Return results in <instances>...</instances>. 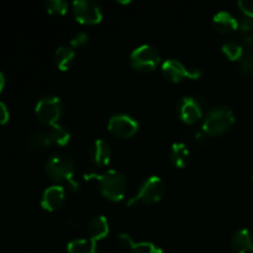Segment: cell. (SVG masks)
<instances>
[{"label":"cell","instance_id":"1","mask_svg":"<svg viewBox=\"0 0 253 253\" xmlns=\"http://www.w3.org/2000/svg\"><path fill=\"white\" fill-rule=\"evenodd\" d=\"M47 177L56 183H67L74 192L79 189L76 179V165L71 156L64 153H54L44 163Z\"/></svg>","mask_w":253,"mask_h":253},{"label":"cell","instance_id":"2","mask_svg":"<svg viewBox=\"0 0 253 253\" xmlns=\"http://www.w3.org/2000/svg\"><path fill=\"white\" fill-rule=\"evenodd\" d=\"M85 180L96 182L99 192L110 202H121L126 194V179L118 170L109 169L104 173H85Z\"/></svg>","mask_w":253,"mask_h":253},{"label":"cell","instance_id":"3","mask_svg":"<svg viewBox=\"0 0 253 253\" xmlns=\"http://www.w3.org/2000/svg\"><path fill=\"white\" fill-rule=\"evenodd\" d=\"M234 111L227 106H217L211 109L203 121V130L209 136H220L231 130L235 125Z\"/></svg>","mask_w":253,"mask_h":253},{"label":"cell","instance_id":"4","mask_svg":"<svg viewBox=\"0 0 253 253\" xmlns=\"http://www.w3.org/2000/svg\"><path fill=\"white\" fill-rule=\"evenodd\" d=\"M163 195H165V183L160 177L152 175L141 184L137 194L128 199L127 207H132L137 203H142L146 205L157 204L162 200Z\"/></svg>","mask_w":253,"mask_h":253},{"label":"cell","instance_id":"5","mask_svg":"<svg viewBox=\"0 0 253 253\" xmlns=\"http://www.w3.org/2000/svg\"><path fill=\"white\" fill-rule=\"evenodd\" d=\"M161 63V54L156 47L142 44L133 49L130 54V64L135 71L148 73L153 72Z\"/></svg>","mask_w":253,"mask_h":253},{"label":"cell","instance_id":"6","mask_svg":"<svg viewBox=\"0 0 253 253\" xmlns=\"http://www.w3.org/2000/svg\"><path fill=\"white\" fill-rule=\"evenodd\" d=\"M62 113H63V104L58 96L47 95L42 98L35 108V115L37 120L46 126H53L59 123Z\"/></svg>","mask_w":253,"mask_h":253},{"label":"cell","instance_id":"7","mask_svg":"<svg viewBox=\"0 0 253 253\" xmlns=\"http://www.w3.org/2000/svg\"><path fill=\"white\" fill-rule=\"evenodd\" d=\"M162 74L168 82L180 83L184 79L197 81L202 77V71L199 68H188L177 59H167L162 63Z\"/></svg>","mask_w":253,"mask_h":253},{"label":"cell","instance_id":"8","mask_svg":"<svg viewBox=\"0 0 253 253\" xmlns=\"http://www.w3.org/2000/svg\"><path fill=\"white\" fill-rule=\"evenodd\" d=\"M74 19L82 25H96L103 20L100 5L90 0H76L72 4Z\"/></svg>","mask_w":253,"mask_h":253},{"label":"cell","instance_id":"9","mask_svg":"<svg viewBox=\"0 0 253 253\" xmlns=\"http://www.w3.org/2000/svg\"><path fill=\"white\" fill-rule=\"evenodd\" d=\"M108 130L119 138H130L138 131V123L127 114H116L108 123Z\"/></svg>","mask_w":253,"mask_h":253},{"label":"cell","instance_id":"10","mask_svg":"<svg viewBox=\"0 0 253 253\" xmlns=\"http://www.w3.org/2000/svg\"><path fill=\"white\" fill-rule=\"evenodd\" d=\"M177 111L180 120L187 125H193L203 116L202 106L198 103L197 99L192 98V96H184L180 99L177 106Z\"/></svg>","mask_w":253,"mask_h":253},{"label":"cell","instance_id":"11","mask_svg":"<svg viewBox=\"0 0 253 253\" xmlns=\"http://www.w3.org/2000/svg\"><path fill=\"white\" fill-rule=\"evenodd\" d=\"M66 202V190L62 185H52L43 192L41 198L42 209L48 212L57 211L61 209Z\"/></svg>","mask_w":253,"mask_h":253},{"label":"cell","instance_id":"12","mask_svg":"<svg viewBox=\"0 0 253 253\" xmlns=\"http://www.w3.org/2000/svg\"><path fill=\"white\" fill-rule=\"evenodd\" d=\"M89 156H90L91 162L96 167H106L110 163L113 152H111L110 145L108 142H105L104 140H96L91 145Z\"/></svg>","mask_w":253,"mask_h":253},{"label":"cell","instance_id":"13","mask_svg":"<svg viewBox=\"0 0 253 253\" xmlns=\"http://www.w3.org/2000/svg\"><path fill=\"white\" fill-rule=\"evenodd\" d=\"M231 247L235 253H253V231L240 229L232 234Z\"/></svg>","mask_w":253,"mask_h":253},{"label":"cell","instance_id":"14","mask_svg":"<svg viewBox=\"0 0 253 253\" xmlns=\"http://www.w3.org/2000/svg\"><path fill=\"white\" fill-rule=\"evenodd\" d=\"M212 25L221 34H231L239 30L240 21L229 11H219L212 17Z\"/></svg>","mask_w":253,"mask_h":253},{"label":"cell","instance_id":"15","mask_svg":"<svg viewBox=\"0 0 253 253\" xmlns=\"http://www.w3.org/2000/svg\"><path fill=\"white\" fill-rule=\"evenodd\" d=\"M86 231H88L89 239L93 240L94 242L101 241V240H104L108 236L109 231H110L108 219H106L105 216H103V215L93 217V219L89 221Z\"/></svg>","mask_w":253,"mask_h":253},{"label":"cell","instance_id":"16","mask_svg":"<svg viewBox=\"0 0 253 253\" xmlns=\"http://www.w3.org/2000/svg\"><path fill=\"white\" fill-rule=\"evenodd\" d=\"M25 145H26L27 150L35 151V152L48 148L49 146H52L48 130L32 131L25 140Z\"/></svg>","mask_w":253,"mask_h":253},{"label":"cell","instance_id":"17","mask_svg":"<svg viewBox=\"0 0 253 253\" xmlns=\"http://www.w3.org/2000/svg\"><path fill=\"white\" fill-rule=\"evenodd\" d=\"M76 58V51L71 46H61L54 52V64L62 72L68 71Z\"/></svg>","mask_w":253,"mask_h":253},{"label":"cell","instance_id":"18","mask_svg":"<svg viewBox=\"0 0 253 253\" xmlns=\"http://www.w3.org/2000/svg\"><path fill=\"white\" fill-rule=\"evenodd\" d=\"M169 157L173 166L177 168L187 167L190 160V152L187 146L182 142L173 143L169 151Z\"/></svg>","mask_w":253,"mask_h":253},{"label":"cell","instance_id":"19","mask_svg":"<svg viewBox=\"0 0 253 253\" xmlns=\"http://www.w3.org/2000/svg\"><path fill=\"white\" fill-rule=\"evenodd\" d=\"M48 133L49 137H51L52 145L63 147V146L68 145L69 140H71V132H69V130L66 126L62 125V124L59 123L51 126V127L48 128Z\"/></svg>","mask_w":253,"mask_h":253},{"label":"cell","instance_id":"20","mask_svg":"<svg viewBox=\"0 0 253 253\" xmlns=\"http://www.w3.org/2000/svg\"><path fill=\"white\" fill-rule=\"evenodd\" d=\"M67 253H98V247L93 240L78 239L67 245Z\"/></svg>","mask_w":253,"mask_h":253},{"label":"cell","instance_id":"21","mask_svg":"<svg viewBox=\"0 0 253 253\" xmlns=\"http://www.w3.org/2000/svg\"><path fill=\"white\" fill-rule=\"evenodd\" d=\"M222 53L230 61H241L244 57V46L240 42L229 41L222 44Z\"/></svg>","mask_w":253,"mask_h":253},{"label":"cell","instance_id":"22","mask_svg":"<svg viewBox=\"0 0 253 253\" xmlns=\"http://www.w3.org/2000/svg\"><path fill=\"white\" fill-rule=\"evenodd\" d=\"M240 31H241V39L244 43L247 46L253 44V20L245 17L240 21Z\"/></svg>","mask_w":253,"mask_h":253},{"label":"cell","instance_id":"23","mask_svg":"<svg viewBox=\"0 0 253 253\" xmlns=\"http://www.w3.org/2000/svg\"><path fill=\"white\" fill-rule=\"evenodd\" d=\"M68 2L64 0H48L46 2V10L48 14L57 15V16H62L66 15L68 11Z\"/></svg>","mask_w":253,"mask_h":253},{"label":"cell","instance_id":"24","mask_svg":"<svg viewBox=\"0 0 253 253\" xmlns=\"http://www.w3.org/2000/svg\"><path fill=\"white\" fill-rule=\"evenodd\" d=\"M131 253H163L162 249L152 242H133L130 247Z\"/></svg>","mask_w":253,"mask_h":253},{"label":"cell","instance_id":"25","mask_svg":"<svg viewBox=\"0 0 253 253\" xmlns=\"http://www.w3.org/2000/svg\"><path fill=\"white\" fill-rule=\"evenodd\" d=\"M240 72L244 76H253V52H247L240 61Z\"/></svg>","mask_w":253,"mask_h":253},{"label":"cell","instance_id":"26","mask_svg":"<svg viewBox=\"0 0 253 253\" xmlns=\"http://www.w3.org/2000/svg\"><path fill=\"white\" fill-rule=\"evenodd\" d=\"M89 43V35L85 32H77L69 41V46L72 48H82Z\"/></svg>","mask_w":253,"mask_h":253},{"label":"cell","instance_id":"27","mask_svg":"<svg viewBox=\"0 0 253 253\" xmlns=\"http://www.w3.org/2000/svg\"><path fill=\"white\" fill-rule=\"evenodd\" d=\"M237 6L246 15V17L253 20V0H240L237 2Z\"/></svg>","mask_w":253,"mask_h":253},{"label":"cell","instance_id":"28","mask_svg":"<svg viewBox=\"0 0 253 253\" xmlns=\"http://www.w3.org/2000/svg\"><path fill=\"white\" fill-rule=\"evenodd\" d=\"M118 242L121 247L130 250L131 245L133 244V240H132V237L127 234V232H121V234L118 235Z\"/></svg>","mask_w":253,"mask_h":253},{"label":"cell","instance_id":"29","mask_svg":"<svg viewBox=\"0 0 253 253\" xmlns=\"http://www.w3.org/2000/svg\"><path fill=\"white\" fill-rule=\"evenodd\" d=\"M9 110H7L6 105L0 101V125H5L9 121Z\"/></svg>","mask_w":253,"mask_h":253},{"label":"cell","instance_id":"30","mask_svg":"<svg viewBox=\"0 0 253 253\" xmlns=\"http://www.w3.org/2000/svg\"><path fill=\"white\" fill-rule=\"evenodd\" d=\"M4 86H5V76L0 72V94H1Z\"/></svg>","mask_w":253,"mask_h":253},{"label":"cell","instance_id":"31","mask_svg":"<svg viewBox=\"0 0 253 253\" xmlns=\"http://www.w3.org/2000/svg\"><path fill=\"white\" fill-rule=\"evenodd\" d=\"M0 253H2V252H0Z\"/></svg>","mask_w":253,"mask_h":253}]
</instances>
